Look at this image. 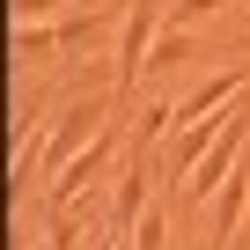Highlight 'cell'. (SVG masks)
I'll use <instances>...</instances> for the list:
<instances>
[{
    "instance_id": "11",
    "label": "cell",
    "mask_w": 250,
    "mask_h": 250,
    "mask_svg": "<svg viewBox=\"0 0 250 250\" xmlns=\"http://www.w3.org/2000/svg\"><path fill=\"white\" fill-rule=\"evenodd\" d=\"M88 250H125V235H118V228H110V235H96V243H88Z\"/></svg>"
},
{
    "instance_id": "7",
    "label": "cell",
    "mask_w": 250,
    "mask_h": 250,
    "mask_svg": "<svg viewBox=\"0 0 250 250\" xmlns=\"http://www.w3.org/2000/svg\"><path fill=\"white\" fill-rule=\"evenodd\" d=\"M184 59H191V37H184L177 22H162V30H155V52H147V66L162 74V66H184Z\"/></svg>"
},
{
    "instance_id": "12",
    "label": "cell",
    "mask_w": 250,
    "mask_h": 250,
    "mask_svg": "<svg viewBox=\"0 0 250 250\" xmlns=\"http://www.w3.org/2000/svg\"><path fill=\"white\" fill-rule=\"evenodd\" d=\"M37 250H52V235H44V243H37Z\"/></svg>"
},
{
    "instance_id": "8",
    "label": "cell",
    "mask_w": 250,
    "mask_h": 250,
    "mask_svg": "<svg viewBox=\"0 0 250 250\" xmlns=\"http://www.w3.org/2000/svg\"><path fill=\"white\" fill-rule=\"evenodd\" d=\"M162 235H169V221H162V206H147L140 228H133V250H162Z\"/></svg>"
},
{
    "instance_id": "1",
    "label": "cell",
    "mask_w": 250,
    "mask_h": 250,
    "mask_svg": "<svg viewBox=\"0 0 250 250\" xmlns=\"http://www.w3.org/2000/svg\"><path fill=\"white\" fill-rule=\"evenodd\" d=\"M118 140H125L118 125H103V133H96V140H88V147H81V155H74V162H66L59 177H52L44 206H52V213H66L74 199H88V191H96V184L110 177V162H118Z\"/></svg>"
},
{
    "instance_id": "2",
    "label": "cell",
    "mask_w": 250,
    "mask_h": 250,
    "mask_svg": "<svg viewBox=\"0 0 250 250\" xmlns=\"http://www.w3.org/2000/svg\"><path fill=\"white\" fill-rule=\"evenodd\" d=\"M169 15H155V0H125V30H118V88H133L147 74V52H155V30Z\"/></svg>"
},
{
    "instance_id": "6",
    "label": "cell",
    "mask_w": 250,
    "mask_h": 250,
    "mask_svg": "<svg viewBox=\"0 0 250 250\" xmlns=\"http://www.w3.org/2000/svg\"><path fill=\"white\" fill-rule=\"evenodd\" d=\"M15 59H22V66L59 59V30H44V22H15Z\"/></svg>"
},
{
    "instance_id": "10",
    "label": "cell",
    "mask_w": 250,
    "mask_h": 250,
    "mask_svg": "<svg viewBox=\"0 0 250 250\" xmlns=\"http://www.w3.org/2000/svg\"><path fill=\"white\" fill-rule=\"evenodd\" d=\"M66 0H15V22H44V15H59Z\"/></svg>"
},
{
    "instance_id": "9",
    "label": "cell",
    "mask_w": 250,
    "mask_h": 250,
    "mask_svg": "<svg viewBox=\"0 0 250 250\" xmlns=\"http://www.w3.org/2000/svg\"><path fill=\"white\" fill-rule=\"evenodd\" d=\"M228 0H169V22L184 30V22H206V15H221Z\"/></svg>"
},
{
    "instance_id": "3",
    "label": "cell",
    "mask_w": 250,
    "mask_h": 250,
    "mask_svg": "<svg viewBox=\"0 0 250 250\" xmlns=\"http://www.w3.org/2000/svg\"><path fill=\"white\" fill-rule=\"evenodd\" d=\"M228 110H235V103H228ZM228 110H213V118H191V125H177V133L162 140V177H169V191H177V184L191 177V162H199V155H206V147L228 133Z\"/></svg>"
},
{
    "instance_id": "5",
    "label": "cell",
    "mask_w": 250,
    "mask_h": 250,
    "mask_svg": "<svg viewBox=\"0 0 250 250\" xmlns=\"http://www.w3.org/2000/svg\"><path fill=\"white\" fill-rule=\"evenodd\" d=\"M103 37H110V8H81V15L59 22V59H74V52H88Z\"/></svg>"
},
{
    "instance_id": "4",
    "label": "cell",
    "mask_w": 250,
    "mask_h": 250,
    "mask_svg": "<svg viewBox=\"0 0 250 250\" xmlns=\"http://www.w3.org/2000/svg\"><path fill=\"white\" fill-rule=\"evenodd\" d=\"M140 213H147V140L125 155V169H118V191H110V228H118V235H133V228H140Z\"/></svg>"
}]
</instances>
